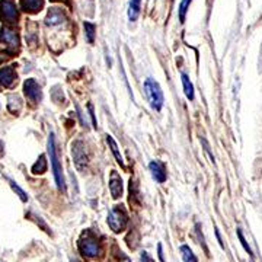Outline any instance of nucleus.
Wrapping results in <instances>:
<instances>
[{
	"instance_id": "obj_14",
	"label": "nucleus",
	"mask_w": 262,
	"mask_h": 262,
	"mask_svg": "<svg viewBox=\"0 0 262 262\" xmlns=\"http://www.w3.org/2000/svg\"><path fill=\"white\" fill-rule=\"evenodd\" d=\"M140 8H142V0H130L128 5V19L130 22H136L139 15H140Z\"/></svg>"
},
{
	"instance_id": "obj_2",
	"label": "nucleus",
	"mask_w": 262,
	"mask_h": 262,
	"mask_svg": "<svg viewBox=\"0 0 262 262\" xmlns=\"http://www.w3.org/2000/svg\"><path fill=\"white\" fill-rule=\"evenodd\" d=\"M79 251L86 258H96L101 255V243L93 232L86 230L82 233L80 239L77 242Z\"/></svg>"
},
{
	"instance_id": "obj_25",
	"label": "nucleus",
	"mask_w": 262,
	"mask_h": 262,
	"mask_svg": "<svg viewBox=\"0 0 262 262\" xmlns=\"http://www.w3.org/2000/svg\"><path fill=\"white\" fill-rule=\"evenodd\" d=\"M118 253V259H120V262H131V259L127 256V255H124L122 252H117Z\"/></svg>"
},
{
	"instance_id": "obj_18",
	"label": "nucleus",
	"mask_w": 262,
	"mask_h": 262,
	"mask_svg": "<svg viewBox=\"0 0 262 262\" xmlns=\"http://www.w3.org/2000/svg\"><path fill=\"white\" fill-rule=\"evenodd\" d=\"M181 255H182L184 262H198L196 256L194 255V252H192V249L188 245H182L181 246Z\"/></svg>"
},
{
	"instance_id": "obj_4",
	"label": "nucleus",
	"mask_w": 262,
	"mask_h": 262,
	"mask_svg": "<svg viewBox=\"0 0 262 262\" xmlns=\"http://www.w3.org/2000/svg\"><path fill=\"white\" fill-rule=\"evenodd\" d=\"M107 221H108L109 229L112 230L114 233H121L122 230H125V227H127L128 216H127L124 208L121 206H117V207H114L109 211Z\"/></svg>"
},
{
	"instance_id": "obj_6",
	"label": "nucleus",
	"mask_w": 262,
	"mask_h": 262,
	"mask_svg": "<svg viewBox=\"0 0 262 262\" xmlns=\"http://www.w3.org/2000/svg\"><path fill=\"white\" fill-rule=\"evenodd\" d=\"M72 154H73V160L79 171H83L87 166L89 162V156H87L86 150H85V144L82 142H75L72 144Z\"/></svg>"
},
{
	"instance_id": "obj_23",
	"label": "nucleus",
	"mask_w": 262,
	"mask_h": 262,
	"mask_svg": "<svg viewBox=\"0 0 262 262\" xmlns=\"http://www.w3.org/2000/svg\"><path fill=\"white\" fill-rule=\"evenodd\" d=\"M140 262H154V259H153L152 256H150L147 252L143 251L142 255H140Z\"/></svg>"
},
{
	"instance_id": "obj_1",
	"label": "nucleus",
	"mask_w": 262,
	"mask_h": 262,
	"mask_svg": "<svg viewBox=\"0 0 262 262\" xmlns=\"http://www.w3.org/2000/svg\"><path fill=\"white\" fill-rule=\"evenodd\" d=\"M48 153H50V162H51V168H53V174H54L57 188L60 191L66 192L64 175H63V168H61V162H60L58 152H57V146H55L54 133H51L50 137H48Z\"/></svg>"
},
{
	"instance_id": "obj_5",
	"label": "nucleus",
	"mask_w": 262,
	"mask_h": 262,
	"mask_svg": "<svg viewBox=\"0 0 262 262\" xmlns=\"http://www.w3.org/2000/svg\"><path fill=\"white\" fill-rule=\"evenodd\" d=\"M0 18L8 23H16L19 19V12L16 5L12 0H2L0 2Z\"/></svg>"
},
{
	"instance_id": "obj_26",
	"label": "nucleus",
	"mask_w": 262,
	"mask_h": 262,
	"mask_svg": "<svg viewBox=\"0 0 262 262\" xmlns=\"http://www.w3.org/2000/svg\"><path fill=\"white\" fill-rule=\"evenodd\" d=\"M157 253H159V258H160V261L166 262L163 258V251H162V245H160V243L157 245Z\"/></svg>"
},
{
	"instance_id": "obj_9",
	"label": "nucleus",
	"mask_w": 262,
	"mask_h": 262,
	"mask_svg": "<svg viewBox=\"0 0 262 262\" xmlns=\"http://www.w3.org/2000/svg\"><path fill=\"white\" fill-rule=\"evenodd\" d=\"M109 191L114 200H118L122 195V179L117 171H112L109 175Z\"/></svg>"
},
{
	"instance_id": "obj_10",
	"label": "nucleus",
	"mask_w": 262,
	"mask_h": 262,
	"mask_svg": "<svg viewBox=\"0 0 262 262\" xmlns=\"http://www.w3.org/2000/svg\"><path fill=\"white\" fill-rule=\"evenodd\" d=\"M149 169L152 172L153 179L159 184H163L168 178V174H166V168H165V163L159 162V160H152L149 163Z\"/></svg>"
},
{
	"instance_id": "obj_24",
	"label": "nucleus",
	"mask_w": 262,
	"mask_h": 262,
	"mask_svg": "<svg viewBox=\"0 0 262 262\" xmlns=\"http://www.w3.org/2000/svg\"><path fill=\"white\" fill-rule=\"evenodd\" d=\"M87 109H89V115H90V118H92V124H93V127H96V125H98V122H96L95 114H93V107H92V104H89V105H87Z\"/></svg>"
},
{
	"instance_id": "obj_21",
	"label": "nucleus",
	"mask_w": 262,
	"mask_h": 262,
	"mask_svg": "<svg viewBox=\"0 0 262 262\" xmlns=\"http://www.w3.org/2000/svg\"><path fill=\"white\" fill-rule=\"evenodd\" d=\"M9 185H11L12 189L18 194V196L21 198L23 203H26V201H28V195H26V192H25V191H23V189H22L21 186L18 185L16 182H13L12 179H9Z\"/></svg>"
},
{
	"instance_id": "obj_11",
	"label": "nucleus",
	"mask_w": 262,
	"mask_h": 262,
	"mask_svg": "<svg viewBox=\"0 0 262 262\" xmlns=\"http://www.w3.org/2000/svg\"><path fill=\"white\" fill-rule=\"evenodd\" d=\"M0 41L8 44L12 48H15V47L18 48V47H19V35H18V32H16L15 29L5 26V28L2 29V32H0Z\"/></svg>"
},
{
	"instance_id": "obj_7",
	"label": "nucleus",
	"mask_w": 262,
	"mask_h": 262,
	"mask_svg": "<svg viewBox=\"0 0 262 262\" xmlns=\"http://www.w3.org/2000/svg\"><path fill=\"white\" fill-rule=\"evenodd\" d=\"M23 93L32 104H38L41 101V98H43L41 87L37 83L35 79H26L25 80V83H23Z\"/></svg>"
},
{
	"instance_id": "obj_13",
	"label": "nucleus",
	"mask_w": 262,
	"mask_h": 262,
	"mask_svg": "<svg viewBox=\"0 0 262 262\" xmlns=\"http://www.w3.org/2000/svg\"><path fill=\"white\" fill-rule=\"evenodd\" d=\"M22 11L26 13H38L43 11L44 0H19Z\"/></svg>"
},
{
	"instance_id": "obj_8",
	"label": "nucleus",
	"mask_w": 262,
	"mask_h": 262,
	"mask_svg": "<svg viewBox=\"0 0 262 262\" xmlns=\"http://www.w3.org/2000/svg\"><path fill=\"white\" fill-rule=\"evenodd\" d=\"M16 82V72L12 66L0 69V89H9Z\"/></svg>"
},
{
	"instance_id": "obj_17",
	"label": "nucleus",
	"mask_w": 262,
	"mask_h": 262,
	"mask_svg": "<svg viewBox=\"0 0 262 262\" xmlns=\"http://www.w3.org/2000/svg\"><path fill=\"white\" fill-rule=\"evenodd\" d=\"M85 28V35H86V41L89 44L95 43V35H96V25L92 22H85L83 23Z\"/></svg>"
},
{
	"instance_id": "obj_19",
	"label": "nucleus",
	"mask_w": 262,
	"mask_h": 262,
	"mask_svg": "<svg viewBox=\"0 0 262 262\" xmlns=\"http://www.w3.org/2000/svg\"><path fill=\"white\" fill-rule=\"evenodd\" d=\"M191 2H192V0H181V3H179L178 15H179V21H181V23H184V22H185L186 12H188V9H189Z\"/></svg>"
},
{
	"instance_id": "obj_12",
	"label": "nucleus",
	"mask_w": 262,
	"mask_h": 262,
	"mask_svg": "<svg viewBox=\"0 0 262 262\" xmlns=\"http://www.w3.org/2000/svg\"><path fill=\"white\" fill-rule=\"evenodd\" d=\"M66 21V15L60 9H50L47 18H45V25L48 26H57V25H61Z\"/></svg>"
},
{
	"instance_id": "obj_22",
	"label": "nucleus",
	"mask_w": 262,
	"mask_h": 262,
	"mask_svg": "<svg viewBox=\"0 0 262 262\" xmlns=\"http://www.w3.org/2000/svg\"><path fill=\"white\" fill-rule=\"evenodd\" d=\"M238 238H239L240 245L243 246V249L248 252V255H249L252 259H253V252H252L251 246H249V243L246 242V239H245V236H243V233H242V230H240V229H238Z\"/></svg>"
},
{
	"instance_id": "obj_28",
	"label": "nucleus",
	"mask_w": 262,
	"mask_h": 262,
	"mask_svg": "<svg viewBox=\"0 0 262 262\" xmlns=\"http://www.w3.org/2000/svg\"><path fill=\"white\" fill-rule=\"evenodd\" d=\"M0 149H2V142H0Z\"/></svg>"
},
{
	"instance_id": "obj_20",
	"label": "nucleus",
	"mask_w": 262,
	"mask_h": 262,
	"mask_svg": "<svg viewBox=\"0 0 262 262\" xmlns=\"http://www.w3.org/2000/svg\"><path fill=\"white\" fill-rule=\"evenodd\" d=\"M45 171H47V160H45V156L41 154L40 159H38V162H35V165L32 166V174H44Z\"/></svg>"
},
{
	"instance_id": "obj_3",
	"label": "nucleus",
	"mask_w": 262,
	"mask_h": 262,
	"mask_svg": "<svg viewBox=\"0 0 262 262\" xmlns=\"http://www.w3.org/2000/svg\"><path fill=\"white\" fill-rule=\"evenodd\" d=\"M144 93L147 96V101H149L150 107L154 111H160L162 109L165 101L163 92L160 89V85L154 79H152V77L146 79V82H144Z\"/></svg>"
},
{
	"instance_id": "obj_27",
	"label": "nucleus",
	"mask_w": 262,
	"mask_h": 262,
	"mask_svg": "<svg viewBox=\"0 0 262 262\" xmlns=\"http://www.w3.org/2000/svg\"><path fill=\"white\" fill-rule=\"evenodd\" d=\"M216 236H217L220 246H221V248H224V245H223V242H221V238H220V233H218V230H216Z\"/></svg>"
},
{
	"instance_id": "obj_15",
	"label": "nucleus",
	"mask_w": 262,
	"mask_h": 262,
	"mask_svg": "<svg viewBox=\"0 0 262 262\" xmlns=\"http://www.w3.org/2000/svg\"><path fill=\"white\" fill-rule=\"evenodd\" d=\"M107 143H108L109 149H111V152H112V154H114L115 160H117L121 166H124V160H122V156H121L120 149H118V146H117V142L112 139V136L107 134Z\"/></svg>"
},
{
	"instance_id": "obj_16",
	"label": "nucleus",
	"mask_w": 262,
	"mask_h": 262,
	"mask_svg": "<svg viewBox=\"0 0 262 262\" xmlns=\"http://www.w3.org/2000/svg\"><path fill=\"white\" fill-rule=\"evenodd\" d=\"M181 79H182V86H184V92H185V96L189 101H194V86L189 80V77L185 73L181 75Z\"/></svg>"
}]
</instances>
